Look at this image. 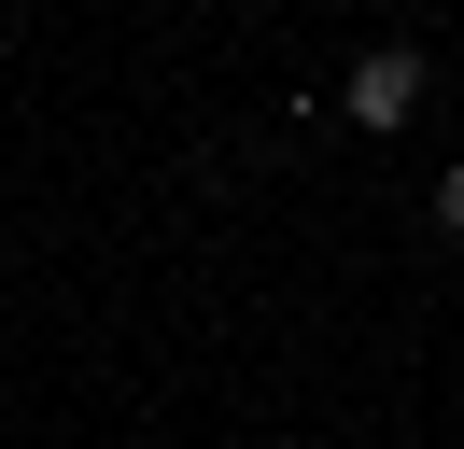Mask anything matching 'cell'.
<instances>
[{
    "label": "cell",
    "instance_id": "cell-1",
    "mask_svg": "<svg viewBox=\"0 0 464 449\" xmlns=\"http://www.w3.org/2000/svg\"><path fill=\"white\" fill-rule=\"evenodd\" d=\"M408 99H422V56H408V43H380L366 71H352V112H366V127H408Z\"/></svg>",
    "mask_w": 464,
    "mask_h": 449
},
{
    "label": "cell",
    "instance_id": "cell-2",
    "mask_svg": "<svg viewBox=\"0 0 464 449\" xmlns=\"http://www.w3.org/2000/svg\"><path fill=\"white\" fill-rule=\"evenodd\" d=\"M436 224H450V239H464V168H450V183H436Z\"/></svg>",
    "mask_w": 464,
    "mask_h": 449
}]
</instances>
